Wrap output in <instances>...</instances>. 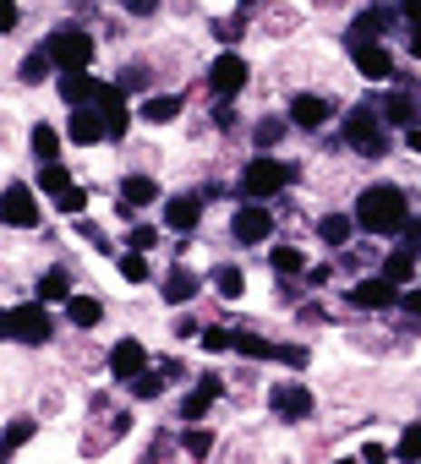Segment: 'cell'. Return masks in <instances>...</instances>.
<instances>
[{
	"mask_svg": "<svg viewBox=\"0 0 421 464\" xmlns=\"http://www.w3.org/2000/svg\"><path fill=\"white\" fill-rule=\"evenodd\" d=\"M350 213H356V224H361V236H405L410 218H416L405 186H394V180H372V186H361L356 202H350Z\"/></svg>",
	"mask_w": 421,
	"mask_h": 464,
	"instance_id": "obj_1",
	"label": "cell"
},
{
	"mask_svg": "<svg viewBox=\"0 0 421 464\" xmlns=\"http://www.w3.org/2000/svg\"><path fill=\"white\" fill-rule=\"evenodd\" d=\"M339 142L356 153V159H388V121H383V104L377 99H356L345 115H339Z\"/></svg>",
	"mask_w": 421,
	"mask_h": 464,
	"instance_id": "obj_2",
	"label": "cell"
},
{
	"mask_svg": "<svg viewBox=\"0 0 421 464\" xmlns=\"http://www.w3.org/2000/svg\"><path fill=\"white\" fill-rule=\"evenodd\" d=\"M296 164L290 159H279V153H252L247 164H241V180H236V197H252V202H274V197H285V186H296Z\"/></svg>",
	"mask_w": 421,
	"mask_h": 464,
	"instance_id": "obj_3",
	"label": "cell"
},
{
	"mask_svg": "<svg viewBox=\"0 0 421 464\" xmlns=\"http://www.w3.org/2000/svg\"><path fill=\"white\" fill-rule=\"evenodd\" d=\"M55 339V317L50 301H23L12 312H0V344H17V350H44Z\"/></svg>",
	"mask_w": 421,
	"mask_h": 464,
	"instance_id": "obj_4",
	"label": "cell"
},
{
	"mask_svg": "<svg viewBox=\"0 0 421 464\" xmlns=\"http://www.w3.org/2000/svg\"><path fill=\"white\" fill-rule=\"evenodd\" d=\"M44 50L61 72H93V55H99V39L83 28V23H55L44 34Z\"/></svg>",
	"mask_w": 421,
	"mask_h": 464,
	"instance_id": "obj_5",
	"label": "cell"
},
{
	"mask_svg": "<svg viewBox=\"0 0 421 464\" xmlns=\"http://www.w3.org/2000/svg\"><path fill=\"white\" fill-rule=\"evenodd\" d=\"M274 229H279V213H274L269 202L236 197V208H230V241H236V246H269Z\"/></svg>",
	"mask_w": 421,
	"mask_h": 464,
	"instance_id": "obj_6",
	"label": "cell"
},
{
	"mask_svg": "<svg viewBox=\"0 0 421 464\" xmlns=\"http://www.w3.org/2000/svg\"><path fill=\"white\" fill-rule=\"evenodd\" d=\"M44 224V202H39V186L28 180H6L0 186V229H39Z\"/></svg>",
	"mask_w": 421,
	"mask_h": 464,
	"instance_id": "obj_7",
	"label": "cell"
},
{
	"mask_svg": "<svg viewBox=\"0 0 421 464\" xmlns=\"http://www.w3.org/2000/svg\"><path fill=\"white\" fill-rule=\"evenodd\" d=\"M202 82H208V93H214V99H241L252 88V61L241 50H220L214 61H208Z\"/></svg>",
	"mask_w": 421,
	"mask_h": 464,
	"instance_id": "obj_8",
	"label": "cell"
},
{
	"mask_svg": "<svg viewBox=\"0 0 421 464\" xmlns=\"http://www.w3.org/2000/svg\"><path fill=\"white\" fill-rule=\"evenodd\" d=\"M263 399H269L274 420H285V426H301V420H312V415H318V393H312L301 377H285V382H274Z\"/></svg>",
	"mask_w": 421,
	"mask_h": 464,
	"instance_id": "obj_9",
	"label": "cell"
},
{
	"mask_svg": "<svg viewBox=\"0 0 421 464\" xmlns=\"http://www.w3.org/2000/svg\"><path fill=\"white\" fill-rule=\"evenodd\" d=\"M345 50H350V72L361 82H394L399 77L394 72V50L383 39H345Z\"/></svg>",
	"mask_w": 421,
	"mask_h": 464,
	"instance_id": "obj_10",
	"label": "cell"
},
{
	"mask_svg": "<svg viewBox=\"0 0 421 464\" xmlns=\"http://www.w3.org/2000/svg\"><path fill=\"white\" fill-rule=\"evenodd\" d=\"M148 366H153V350H148L137 334H121V339L104 350V372H110V382H121V388H126L132 377H142Z\"/></svg>",
	"mask_w": 421,
	"mask_h": 464,
	"instance_id": "obj_11",
	"label": "cell"
},
{
	"mask_svg": "<svg viewBox=\"0 0 421 464\" xmlns=\"http://www.w3.org/2000/svg\"><path fill=\"white\" fill-rule=\"evenodd\" d=\"M202 213H208V197H202V186L170 191V197L159 202V218H164V229H175V236H197Z\"/></svg>",
	"mask_w": 421,
	"mask_h": 464,
	"instance_id": "obj_12",
	"label": "cell"
},
{
	"mask_svg": "<svg viewBox=\"0 0 421 464\" xmlns=\"http://www.w3.org/2000/svg\"><path fill=\"white\" fill-rule=\"evenodd\" d=\"M115 197H121L115 213H121V218H137V213H148L153 202H164V186H159L153 169H132V175H121V191H115Z\"/></svg>",
	"mask_w": 421,
	"mask_h": 464,
	"instance_id": "obj_13",
	"label": "cell"
},
{
	"mask_svg": "<svg viewBox=\"0 0 421 464\" xmlns=\"http://www.w3.org/2000/svg\"><path fill=\"white\" fill-rule=\"evenodd\" d=\"M345 306H350V312H388V306H399V285H394V279H383V274L372 268V274L350 279Z\"/></svg>",
	"mask_w": 421,
	"mask_h": 464,
	"instance_id": "obj_14",
	"label": "cell"
},
{
	"mask_svg": "<svg viewBox=\"0 0 421 464\" xmlns=\"http://www.w3.org/2000/svg\"><path fill=\"white\" fill-rule=\"evenodd\" d=\"M55 93H61L66 110H77V104H104L115 93V82H104L99 72H61L55 77Z\"/></svg>",
	"mask_w": 421,
	"mask_h": 464,
	"instance_id": "obj_15",
	"label": "cell"
},
{
	"mask_svg": "<svg viewBox=\"0 0 421 464\" xmlns=\"http://www.w3.org/2000/svg\"><path fill=\"white\" fill-rule=\"evenodd\" d=\"M334 99L328 93H312V88H301V93H290V104H285V115H290V126L296 131H323L328 121H334Z\"/></svg>",
	"mask_w": 421,
	"mask_h": 464,
	"instance_id": "obj_16",
	"label": "cell"
},
{
	"mask_svg": "<svg viewBox=\"0 0 421 464\" xmlns=\"http://www.w3.org/2000/svg\"><path fill=\"white\" fill-rule=\"evenodd\" d=\"M66 142H72V148H99V142H110L104 110H99V104H77V110H66Z\"/></svg>",
	"mask_w": 421,
	"mask_h": 464,
	"instance_id": "obj_17",
	"label": "cell"
},
{
	"mask_svg": "<svg viewBox=\"0 0 421 464\" xmlns=\"http://www.w3.org/2000/svg\"><path fill=\"white\" fill-rule=\"evenodd\" d=\"M377 104H383V121H388V126H399V131L421 121V93H416V82H410V77H394V93H388V99H377Z\"/></svg>",
	"mask_w": 421,
	"mask_h": 464,
	"instance_id": "obj_18",
	"label": "cell"
},
{
	"mask_svg": "<svg viewBox=\"0 0 421 464\" xmlns=\"http://www.w3.org/2000/svg\"><path fill=\"white\" fill-rule=\"evenodd\" d=\"M181 93H164V88H153V93H142L137 99V126H148V131H164V126H175L181 121Z\"/></svg>",
	"mask_w": 421,
	"mask_h": 464,
	"instance_id": "obj_19",
	"label": "cell"
},
{
	"mask_svg": "<svg viewBox=\"0 0 421 464\" xmlns=\"http://www.w3.org/2000/svg\"><path fill=\"white\" fill-rule=\"evenodd\" d=\"M202 285H208V274H197L191 263H175V268L159 279V301H164V306H186V301L202 295Z\"/></svg>",
	"mask_w": 421,
	"mask_h": 464,
	"instance_id": "obj_20",
	"label": "cell"
},
{
	"mask_svg": "<svg viewBox=\"0 0 421 464\" xmlns=\"http://www.w3.org/2000/svg\"><path fill=\"white\" fill-rule=\"evenodd\" d=\"M394 23H405L399 6H383V0H372V6H361V12L350 17V34H345V39H388Z\"/></svg>",
	"mask_w": 421,
	"mask_h": 464,
	"instance_id": "obj_21",
	"label": "cell"
},
{
	"mask_svg": "<svg viewBox=\"0 0 421 464\" xmlns=\"http://www.w3.org/2000/svg\"><path fill=\"white\" fill-rule=\"evenodd\" d=\"M361 236V224H356V213L350 208H328L323 218H318V241L328 246V252H339V246H350Z\"/></svg>",
	"mask_w": 421,
	"mask_h": 464,
	"instance_id": "obj_22",
	"label": "cell"
},
{
	"mask_svg": "<svg viewBox=\"0 0 421 464\" xmlns=\"http://www.w3.org/2000/svg\"><path fill=\"white\" fill-rule=\"evenodd\" d=\"M416 263H421V252H416V246L405 241V246H394V252H383V263H377V274H383V279H394V285L405 290V285H416Z\"/></svg>",
	"mask_w": 421,
	"mask_h": 464,
	"instance_id": "obj_23",
	"label": "cell"
},
{
	"mask_svg": "<svg viewBox=\"0 0 421 464\" xmlns=\"http://www.w3.org/2000/svg\"><path fill=\"white\" fill-rule=\"evenodd\" d=\"M66 323H72L77 334H93V328L104 323V301L88 295V290H72V301H66Z\"/></svg>",
	"mask_w": 421,
	"mask_h": 464,
	"instance_id": "obj_24",
	"label": "cell"
},
{
	"mask_svg": "<svg viewBox=\"0 0 421 464\" xmlns=\"http://www.w3.org/2000/svg\"><path fill=\"white\" fill-rule=\"evenodd\" d=\"M50 77H61V66L50 61V50H44V44H39V50H28V55L17 61V82H23V88H44Z\"/></svg>",
	"mask_w": 421,
	"mask_h": 464,
	"instance_id": "obj_25",
	"label": "cell"
},
{
	"mask_svg": "<svg viewBox=\"0 0 421 464\" xmlns=\"http://www.w3.org/2000/svg\"><path fill=\"white\" fill-rule=\"evenodd\" d=\"M28 153H34V164H55V159L66 153V137H61L50 121H39V126L28 131Z\"/></svg>",
	"mask_w": 421,
	"mask_h": 464,
	"instance_id": "obj_26",
	"label": "cell"
},
{
	"mask_svg": "<svg viewBox=\"0 0 421 464\" xmlns=\"http://www.w3.org/2000/svg\"><path fill=\"white\" fill-rule=\"evenodd\" d=\"M208 290H214L220 301H241V295H247V268H236V263L208 268Z\"/></svg>",
	"mask_w": 421,
	"mask_h": 464,
	"instance_id": "obj_27",
	"label": "cell"
},
{
	"mask_svg": "<svg viewBox=\"0 0 421 464\" xmlns=\"http://www.w3.org/2000/svg\"><path fill=\"white\" fill-rule=\"evenodd\" d=\"M208 34H214L225 50H236L247 34H252V17H247V6H236V12H225V17H214V23H208Z\"/></svg>",
	"mask_w": 421,
	"mask_h": 464,
	"instance_id": "obj_28",
	"label": "cell"
},
{
	"mask_svg": "<svg viewBox=\"0 0 421 464\" xmlns=\"http://www.w3.org/2000/svg\"><path fill=\"white\" fill-rule=\"evenodd\" d=\"M115 274H121L126 285H148V279H153V252L121 246V252H115Z\"/></svg>",
	"mask_w": 421,
	"mask_h": 464,
	"instance_id": "obj_29",
	"label": "cell"
},
{
	"mask_svg": "<svg viewBox=\"0 0 421 464\" xmlns=\"http://www.w3.org/2000/svg\"><path fill=\"white\" fill-rule=\"evenodd\" d=\"M34 290H39V301H50V306H66V301H72V268H66V263L44 268Z\"/></svg>",
	"mask_w": 421,
	"mask_h": 464,
	"instance_id": "obj_30",
	"label": "cell"
},
{
	"mask_svg": "<svg viewBox=\"0 0 421 464\" xmlns=\"http://www.w3.org/2000/svg\"><path fill=\"white\" fill-rule=\"evenodd\" d=\"M285 137H290V115H258V121H252V148L274 153Z\"/></svg>",
	"mask_w": 421,
	"mask_h": 464,
	"instance_id": "obj_31",
	"label": "cell"
},
{
	"mask_svg": "<svg viewBox=\"0 0 421 464\" xmlns=\"http://www.w3.org/2000/svg\"><path fill=\"white\" fill-rule=\"evenodd\" d=\"M34 437H39V420H34V415H12V420H6V431H0V459H12V453H17V448H28Z\"/></svg>",
	"mask_w": 421,
	"mask_h": 464,
	"instance_id": "obj_32",
	"label": "cell"
},
{
	"mask_svg": "<svg viewBox=\"0 0 421 464\" xmlns=\"http://www.w3.org/2000/svg\"><path fill=\"white\" fill-rule=\"evenodd\" d=\"M230 350H236V355H247V361H274V350H279V339H263L258 328H236V339H230Z\"/></svg>",
	"mask_w": 421,
	"mask_h": 464,
	"instance_id": "obj_33",
	"label": "cell"
},
{
	"mask_svg": "<svg viewBox=\"0 0 421 464\" xmlns=\"http://www.w3.org/2000/svg\"><path fill=\"white\" fill-rule=\"evenodd\" d=\"M269 268H274V279H285V274H296V279H301L312 263H307V252H301V246H290V241H285V246H269Z\"/></svg>",
	"mask_w": 421,
	"mask_h": 464,
	"instance_id": "obj_34",
	"label": "cell"
},
{
	"mask_svg": "<svg viewBox=\"0 0 421 464\" xmlns=\"http://www.w3.org/2000/svg\"><path fill=\"white\" fill-rule=\"evenodd\" d=\"M115 88L142 99V93H153V72H148L142 61H126V66H121V77H115Z\"/></svg>",
	"mask_w": 421,
	"mask_h": 464,
	"instance_id": "obj_35",
	"label": "cell"
},
{
	"mask_svg": "<svg viewBox=\"0 0 421 464\" xmlns=\"http://www.w3.org/2000/svg\"><path fill=\"white\" fill-rule=\"evenodd\" d=\"M301 28V12H290V6H269V17H263V34L269 39H290Z\"/></svg>",
	"mask_w": 421,
	"mask_h": 464,
	"instance_id": "obj_36",
	"label": "cell"
},
{
	"mask_svg": "<svg viewBox=\"0 0 421 464\" xmlns=\"http://www.w3.org/2000/svg\"><path fill=\"white\" fill-rule=\"evenodd\" d=\"M181 453H186V459H208V453H214V431H202L197 420H186V431H181Z\"/></svg>",
	"mask_w": 421,
	"mask_h": 464,
	"instance_id": "obj_37",
	"label": "cell"
},
{
	"mask_svg": "<svg viewBox=\"0 0 421 464\" xmlns=\"http://www.w3.org/2000/svg\"><path fill=\"white\" fill-rule=\"evenodd\" d=\"M34 186H39L44 197H61V191L72 186V169H66L61 159H55V164H39V180H34Z\"/></svg>",
	"mask_w": 421,
	"mask_h": 464,
	"instance_id": "obj_38",
	"label": "cell"
},
{
	"mask_svg": "<svg viewBox=\"0 0 421 464\" xmlns=\"http://www.w3.org/2000/svg\"><path fill=\"white\" fill-rule=\"evenodd\" d=\"M50 208H55L61 218H77V213H88V191H83V186L72 180V186H66L61 197H50Z\"/></svg>",
	"mask_w": 421,
	"mask_h": 464,
	"instance_id": "obj_39",
	"label": "cell"
},
{
	"mask_svg": "<svg viewBox=\"0 0 421 464\" xmlns=\"http://www.w3.org/2000/svg\"><path fill=\"white\" fill-rule=\"evenodd\" d=\"M126 388H132V399H159L170 382H164V372H159V366H148V372H142V377H132Z\"/></svg>",
	"mask_w": 421,
	"mask_h": 464,
	"instance_id": "obj_40",
	"label": "cell"
},
{
	"mask_svg": "<svg viewBox=\"0 0 421 464\" xmlns=\"http://www.w3.org/2000/svg\"><path fill=\"white\" fill-rule=\"evenodd\" d=\"M121 246H137V252H153L159 246V224H132L126 236H121Z\"/></svg>",
	"mask_w": 421,
	"mask_h": 464,
	"instance_id": "obj_41",
	"label": "cell"
},
{
	"mask_svg": "<svg viewBox=\"0 0 421 464\" xmlns=\"http://www.w3.org/2000/svg\"><path fill=\"white\" fill-rule=\"evenodd\" d=\"M230 339H236V328H202V334H197V350L225 355V350H230Z\"/></svg>",
	"mask_w": 421,
	"mask_h": 464,
	"instance_id": "obj_42",
	"label": "cell"
},
{
	"mask_svg": "<svg viewBox=\"0 0 421 464\" xmlns=\"http://www.w3.org/2000/svg\"><path fill=\"white\" fill-rule=\"evenodd\" d=\"M274 361H279V366H296V372H301V366L312 361V350H307V344H296V339H279V350H274Z\"/></svg>",
	"mask_w": 421,
	"mask_h": 464,
	"instance_id": "obj_43",
	"label": "cell"
},
{
	"mask_svg": "<svg viewBox=\"0 0 421 464\" xmlns=\"http://www.w3.org/2000/svg\"><path fill=\"white\" fill-rule=\"evenodd\" d=\"M394 459H421V420H410L394 442Z\"/></svg>",
	"mask_w": 421,
	"mask_h": 464,
	"instance_id": "obj_44",
	"label": "cell"
},
{
	"mask_svg": "<svg viewBox=\"0 0 421 464\" xmlns=\"http://www.w3.org/2000/svg\"><path fill=\"white\" fill-rule=\"evenodd\" d=\"M115 6H121L126 17H137V23H148V17H159V12H164V0H115Z\"/></svg>",
	"mask_w": 421,
	"mask_h": 464,
	"instance_id": "obj_45",
	"label": "cell"
},
{
	"mask_svg": "<svg viewBox=\"0 0 421 464\" xmlns=\"http://www.w3.org/2000/svg\"><path fill=\"white\" fill-rule=\"evenodd\" d=\"M17 28H23V6H17V0H0V39L17 34Z\"/></svg>",
	"mask_w": 421,
	"mask_h": 464,
	"instance_id": "obj_46",
	"label": "cell"
},
{
	"mask_svg": "<svg viewBox=\"0 0 421 464\" xmlns=\"http://www.w3.org/2000/svg\"><path fill=\"white\" fill-rule=\"evenodd\" d=\"M399 306H405L410 317H421V285H405V290H399Z\"/></svg>",
	"mask_w": 421,
	"mask_h": 464,
	"instance_id": "obj_47",
	"label": "cell"
},
{
	"mask_svg": "<svg viewBox=\"0 0 421 464\" xmlns=\"http://www.w3.org/2000/svg\"><path fill=\"white\" fill-rule=\"evenodd\" d=\"M399 17H405V28H421V0H399Z\"/></svg>",
	"mask_w": 421,
	"mask_h": 464,
	"instance_id": "obj_48",
	"label": "cell"
},
{
	"mask_svg": "<svg viewBox=\"0 0 421 464\" xmlns=\"http://www.w3.org/2000/svg\"><path fill=\"white\" fill-rule=\"evenodd\" d=\"M159 372H164V382H186V366L181 361H153Z\"/></svg>",
	"mask_w": 421,
	"mask_h": 464,
	"instance_id": "obj_49",
	"label": "cell"
},
{
	"mask_svg": "<svg viewBox=\"0 0 421 464\" xmlns=\"http://www.w3.org/2000/svg\"><path fill=\"white\" fill-rule=\"evenodd\" d=\"M388 453H394V448H383V442H361V459H367V464H377V459H388Z\"/></svg>",
	"mask_w": 421,
	"mask_h": 464,
	"instance_id": "obj_50",
	"label": "cell"
},
{
	"mask_svg": "<svg viewBox=\"0 0 421 464\" xmlns=\"http://www.w3.org/2000/svg\"><path fill=\"white\" fill-rule=\"evenodd\" d=\"M405 241H410V246H416V252H421V213H416V218H410V229H405Z\"/></svg>",
	"mask_w": 421,
	"mask_h": 464,
	"instance_id": "obj_51",
	"label": "cell"
},
{
	"mask_svg": "<svg viewBox=\"0 0 421 464\" xmlns=\"http://www.w3.org/2000/svg\"><path fill=\"white\" fill-rule=\"evenodd\" d=\"M405 148H410V153H421V126H405Z\"/></svg>",
	"mask_w": 421,
	"mask_h": 464,
	"instance_id": "obj_52",
	"label": "cell"
},
{
	"mask_svg": "<svg viewBox=\"0 0 421 464\" xmlns=\"http://www.w3.org/2000/svg\"><path fill=\"white\" fill-rule=\"evenodd\" d=\"M405 50H410L416 61H421V28H410V39H405Z\"/></svg>",
	"mask_w": 421,
	"mask_h": 464,
	"instance_id": "obj_53",
	"label": "cell"
},
{
	"mask_svg": "<svg viewBox=\"0 0 421 464\" xmlns=\"http://www.w3.org/2000/svg\"><path fill=\"white\" fill-rule=\"evenodd\" d=\"M236 6H247V12H252V6H263V0H236Z\"/></svg>",
	"mask_w": 421,
	"mask_h": 464,
	"instance_id": "obj_54",
	"label": "cell"
}]
</instances>
